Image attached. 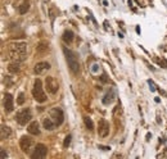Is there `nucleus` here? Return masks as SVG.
I'll list each match as a JSON object with an SVG mask.
<instances>
[{
	"label": "nucleus",
	"mask_w": 167,
	"mask_h": 159,
	"mask_svg": "<svg viewBox=\"0 0 167 159\" xmlns=\"http://www.w3.org/2000/svg\"><path fill=\"white\" fill-rule=\"evenodd\" d=\"M27 54V44L25 42H14L10 44L8 48V58L10 62H17V63H22L26 59Z\"/></svg>",
	"instance_id": "f257e3e1"
},
{
	"label": "nucleus",
	"mask_w": 167,
	"mask_h": 159,
	"mask_svg": "<svg viewBox=\"0 0 167 159\" xmlns=\"http://www.w3.org/2000/svg\"><path fill=\"white\" fill-rule=\"evenodd\" d=\"M64 52V55H66V59H67V63H68V67L71 69V72L73 75H79L80 72V62H79V57L75 52L69 50L67 48L63 49Z\"/></svg>",
	"instance_id": "f03ea898"
},
{
	"label": "nucleus",
	"mask_w": 167,
	"mask_h": 159,
	"mask_svg": "<svg viewBox=\"0 0 167 159\" xmlns=\"http://www.w3.org/2000/svg\"><path fill=\"white\" fill-rule=\"evenodd\" d=\"M32 96H34V99L36 100L37 103H45L46 102V95H45V92H44V87H42V82H41V80L40 78H36L35 80V82H34V87H32Z\"/></svg>",
	"instance_id": "7ed1b4c3"
},
{
	"label": "nucleus",
	"mask_w": 167,
	"mask_h": 159,
	"mask_svg": "<svg viewBox=\"0 0 167 159\" xmlns=\"http://www.w3.org/2000/svg\"><path fill=\"white\" fill-rule=\"evenodd\" d=\"M15 122L21 126H26L31 119H32V113H31V109L30 108H23V109L18 110L17 114H15Z\"/></svg>",
	"instance_id": "20e7f679"
},
{
	"label": "nucleus",
	"mask_w": 167,
	"mask_h": 159,
	"mask_svg": "<svg viewBox=\"0 0 167 159\" xmlns=\"http://www.w3.org/2000/svg\"><path fill=\"white\" fill-rule=\"evenodd\" d=\"M45 90L49 92L50 95H55L58 90H59V85H58V81L52 76H48L45 78Z\"/></svg>",
	"instance_id": "39448f33"
},
{
	"label": "nucleus",
	"mask_w": 167,
	"mask_h": 159,
	"mask_svg": "<svg viewBox=\"0 0 167 159\" xmlns=\"http://www.w3.org/2000/svg\"><path fill=\"white\" fill-rule=\"evenodd\" d=\"M49 115L53 119V122L55 123V126H61L64 121V114L61 108H53V109H50Z\"/></svg>",
	"instance_id": "423d86ee"
},
{
	"label": "nucleus",
	"mask_w": 167,
	"mask_h": 159,
	"mask_svg": "<svg viewBox=\"0 0 167 159\" xmlns=\"http://www.w3.org/2000/svg\"><path fill=\"white\" fill-rule=\"evenodd\" d=\"M48 154V148L44 144H37L35 146L34 152L31 153V158L32 159H44Z\"/></svg>",
	"instance_id": "0eeeda50"
},
{
	"label": "nucleus",
	"mask_w": 167,
	"mask_h": 159,
	"mask_svg": "<svg viewBox=\"0 0 167 159\" xmlns=\"http://www.w3.org/2000/svg\"><path fill=\"white\" fill-rule=\"evenodd\" d=\"M19 146H21V150L23 153L30 154L34 146V140L28 136H22L21 140H19Z\"/></svg>",
	"instance_id": "6e6552de"
},
{
	"label": "nucleus",
	"mask_w": 167,
	"mask_h": 159,
	"mask_svg": "<svg viewBox=\"0 0 167 159\" xmlns=\"http://www.w3.org/2000/svg\"><path fill=\"white\" fill-rule=\"evenodd\" d=\"M98 135L100 137H107L109 135V123L107 119H100L98 123Z\"/></svg>",
	"instance_id": "1a4fd4ad"
},
{
	"label": "nucleus",
	"mask_w": 167,
	"mask_h": 159,
	"mask_svg": "<svg viewBox=\"0 0 167 159\" xmlns=\"http://www.w3.org/2000/svg\"><path fill=\"white\" fill-rule=\"evenodd\" d=\"M14 109V100H13V96L10 94H5L4 95V110L7 113H12Z\"/></svg>",
	"instance_id": "9d476101"
},
{
	"label": "nucleus",
	"mask_w": 167,
	"mask_h": 159,
	"mask_svg": "<svg viewBox=\"0 0 167 159\" xmlns=\"http://www.w3.org/2000/svg\"><path fill=\"white\" fill-rule=\"evenodd\" d=\"M50 69V64L48 62H39V63L35 64L34 67V72L36 73V75H44L46 71H49Z\"/></svg>",
	"instance_id": "9b49d317"
},
{
	"label": "nucleus",
	"mask_w": 167,
	"mask_h": 159,
	"mask_svg": "<svg viewBox=\"0 0 167 159\" xmlns=\"http://www.w3.org/2000/svg\"><path fill=\"white\" fill-rule=\"evenodd\" d=\"M27 131H28L30 135H34V136L40 135V125H39V122L37 121L30 122V125L27 126Z\"/></svg>",
	"instance_id": "f8f14e48"
},
{
	"label": "nucleus",
	"mask_w": 167,
	"mask_h": 159,
	"mask_svg": "<svg viewBox=\"0 0 167 159\" xmlns=\"http://www.w3.org/2000/svg\"><path fill=\"white\" fill-rule=\"evenodd\" d=\"M113 100H114V90L113 89H109V91L103 98V104L104 105H109V104L113 103Z\"/></svg>",
	"instance_id": "ddd939ff"
},
{
	"label": "nucleus",
	"mask_w": 167,
	"mask_h": 159,
	"mask_svg": "<svg viewBox=\"0 0 167 159\" xmlns=\"http://www.w3.org/2000/svg\"><path fill=\"white\" fill-rule=\"evenodd\" d=\"M12 135V130L8 126H1V130H0V139L1 140H8Z\"/></svg>",
	"instance_id": "4468645a"
},
{
	"label": "nucleus",
	"mask_w": 167,
	"mask_h": 159,
	"mask_svg": "<svg viewBox=\"0 0 167 159\" xmlns=\"http://www.w3.org/2000/svg\"><path fill=\"white\" fill-rule=\"evenodd\" d=\"M42 126H44V129H45L46 131H52L54 127H55V123L53 122V119L50 118V117H49V118L46 117V118L42 119Z\"/></svg>",
	"instance_id": "2eb2a0df"
},
{
	"label": "nucleus",
	"mask_w": 167,
	"mask_h": 159,
	"mask_svg": "<svg viewBox=\"0 0 167 159\" xmlns=\"http://www.w3.org/2000/svg\"><path fill=\"white\" fill-rule=\"evenodd\" d=\"M28 10H30V1L28 0H25V1H22L21 5L18 7V13L19 14H26Z\"/></svg>",
	"instance_id": "dca6fc26"
},
{
	"label": "nucleus",
	"mask_w": 167,
	"mask_h": 159,
	"mask_svg": "<svg viewBox=\"0 0 167 159\" xmlns=\"http://www.w3.org/2000/svg\"><path fill=\"white\" fill-rule=\"evenodd\" d=\"M21 63H17V62H10L9 65H8V71L10 73H18L21 71Z\"/></svg>",
	"instance_id": "f3484780"
},
{
	"label": "nucleus",
	"mask_w": 167,
	"mask_h": 159,
	"mask_svg": "<svg viewBox=\"0 0 167 159\" xmlns=\"http://www.w3.org/2000/svg\"><path fill=\"white\" fill-rule=\"evenodd\" d=\"M73 32L71 30H66L64 33H63V41L66 42V44H71V42L73 41Z\"/></svg>",
	"instance_id": "a211bd4d"
},
{
	"label": "nucleus",
	"mask_w": 167,
	"mask_h": 159,
	"mask_svg": "<svg viewBox=\"0 0 167 159\" xmlns=\"http://www.w3.org/2000/svg\"><path fill=\"white\" fill-rule=\"evenodd\" d=\"M48 49H49V45L46 44L45 41H41V42H39L37 44V48H36V52L39 54H44L48 52Z\"/></svg>",
	"instance_id": "6ab92c4d"
},
{
	"label": "nucleus",
	"mask_w": 167,
	"mask_h": 159,
	"mask_svg": "<svg viewBox=\"0 0 167 159\" xmlns=\"http://www.w3.org/2000/svg\"><path fill=\"white\" fill-rule=\"evenodd\" d=\"M84 122H85V126H86L89 130H94V123H93L90 117H85L84 118Z\"/></svg>",
	"instance_id": "aec40b11"
},
{
	"label": "nucleus",
	"mask_w": 167,
	"mask_h": 159,
	"mask_svg": "<svg viewBox=\"0 0 167 159\" xmlns=\"http://www.w3.org/2000/svg\"><path fill=\"white\" fill-rule=\"evenodd\" d=\"M17 104H18V105H23V104H25V95H23V92H21V94L18 95Z\"/></svg>",
	"instance_id": "412c9836"
},
{
	"label": "nucleus",
	"mask_w": 167,
	"mask_h": 159,
	"mask_svg": "<svg viewBox=\"0 0 167 159\" xmlns=\"http://www.w3.org/2000/svg\"><path fill=\"white\" fill-rule=\"evenodd\" d=\"M69 144H71V135H68V136H66V139H64V148H68L69 146Z\"/></svg>",
	"instance_id": "4be33fe9"
},
{
	"label": "nucleus",
	"mask_w": 167,
	"mask_h": 159,
	"mask_svg": "<svg viewBox=\"0 0 167 159\" xmlns=\"http://www.w3.org/2000/svg\"><path fill=\"white\" fill-rule=\"evenodd\" d=\"M8 158V153H5V150L1 149V159H5Z\"/></svg>",
	"instance_id": "5701e85b"
}]
</instances>
